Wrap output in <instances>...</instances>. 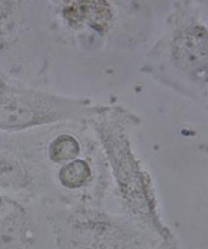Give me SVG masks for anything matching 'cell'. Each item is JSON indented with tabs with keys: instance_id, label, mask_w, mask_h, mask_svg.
Instances as JSON below:
<instances>
[{
	"instance_id": "6da1fadb",
	"label": "cell",
	"mask_w": 208,
	"mask_h": 249,
	"mask_svg": "<svg viewBox=\"0 0 208 249\" xmlns=\"http://www.w3.org/2000/svg\"><path fill=\"white\" fill-rule=\"evenodd\" d=\"M207 32L201 27H193L182 34L175 44V55L183 69L194 73H202L207 68Z\"/></svg>"
},
{
	"instance_id": "7a4b0ae2",
	"label": "cell",
	"mask_w": 208,
	"mask_h": 249,
	"mask_svg": "<svg viewBox=\"0 0 208 249\" xmlns=\"http://www.w3.org/2000/svg\"><path fill=\"white\" fill-rule=\"evenodd\" d=\"M35 119L31 106L19 100H10L0 105V125L7 128L22 126Z\"/></svg>"
},
{
	"instance_id": "3957f363",
	"label": "cell",
	"mask_w": 208,
	"mask_h": 249,
	"mask_svg": "<svg viewBox=\"0 0 208 249\" xmlns=\"http://www.w3.org/2000/svg\"><path fill=\"white\" fill-rule=\"evenodd\" d=\"M111 14L107 4L104 2H77V22L88 19L97 29L107 25Z\"/></svg>"
},
{
	"instance_id": "277c9868",
	"label": "cell",
	"mask_w": 208,
	"mask_h": 249,
	"mask_svg": "<svg viewBox=\"0 0 208 249\" xmlns=\"http://www.w3.org/2000/svg\"><path fill=\"white\" fill-rule=\"evenodd\" d=\"M90 174L91 171L88 164L78 160L62 168L60 172L61 181L69 188H76L85 183Z\"/></svg>"
},
{
	"instance_id": "5b68a950",
	"label": "cell",
	"mask_w": 208,
	"mask_h": 249,
	"mask_svg": "<svg viewBox=\"0 0 208 249\" xmlns=\"http://www.w3.org/2000/svg\"><path fill=\"white\" fill-rule=\"evenodd\" d=\"M79 145L76 140L70 136L58 137L50 147L51 158L57 162L65 161L73 159L79 153Z\"/></svg>"
}]
</instances>
